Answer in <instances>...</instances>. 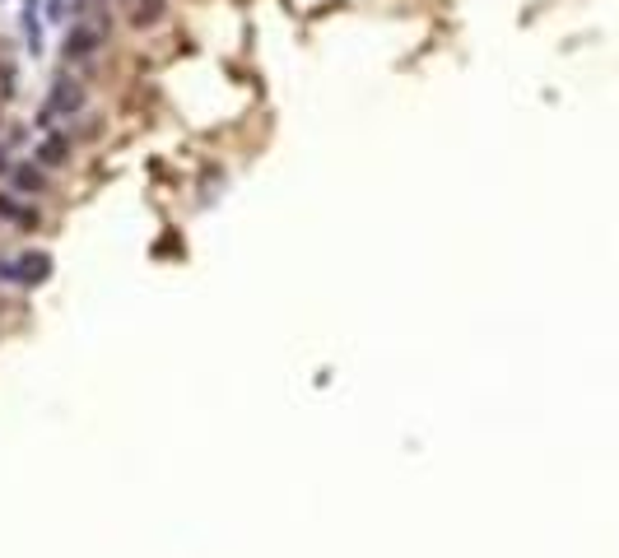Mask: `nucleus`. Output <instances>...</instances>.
<instances>
[{
	"mask_svg": "<svg viewBox=\"0 0 619 558\" xmlns=\"http://www.w3.org/2000/svg\"><path fill=\"white\" fill-rule=\"evenodd\" d=\"M98 28H89V24H79V28H70V37H66V56L70 61H89L94 52H98Z\"/></svg>",
	"mask_w": 619,
	"mask_h": 558,
	"instance_id": "obj_1",
	"label": "nucleus"
},
{
	"mask_svg": "<svg viewBox=\"0 0 619 558\" xmlns=\"http://www.w3.org/2000/svg\"><path fill=\"white\" fill-rule=\"evenodd\" d=\"M79 102H85V89H79V85H56L47 108L52 112H79Z\"/></svg>",
	"mask_w": 619,
	"mask_h": 558,
	"instance_id": "obj_2",
	"label": "nucleus"
},
{
	"mask_svg": "<svg viewBox=\"0 0 619 558\" xmlns=\"http://www.w3.org/2000/svg\"><path fill=\"white\" fill-rule=\"evenodd\" d=\"M163 10H168V0H135V10H131V24L144 28V24H159Z\"/></svg>",
	"mask_w": 619,
	"mask_h": 558,
	"instance_id": "obj_3",
	"label": "nucleus"
},
{
	"mask_svg": "<svg viewBox=\"0 0 619 558\" xmlns=\"http://www.w3.org/2000/svg\"><path fill=\"white\" fill-rule=\"evenodd\" d=\"M70 154V144L66 140H43V144H37V168H52V163H61V158H66Z\"/></svg>",
	"mask_w": 619,
	"mask_h": 558,
	"instance_id": "obj_4",
	"label": "nucleus"
},
{
	"mask_svg": "<svg viewBox=\"0 0 619 558\" xmlns=\"http://www.w3.org/2000/svg\"><path fill=\"white\" fill-rule=\"evenodd\" d=\"M19 275H24V284H37L47 275V256H24L19 261Z\"/></svg>",
	"mask_w": 619,
	"mask_h": 558,
	"instance_id": "obj_5",
	"label": "nucleus"
},
{
	"mask_svg": "<svg viewBox=\"0 0 619 558\" xmlns=\"http://www.w3.org/2000/svg\"><path fill=\"white\" fill-rule=\"evenodd\" d=\"M29 168H33V163H24V173H19V186H24V191H43V186H47L43 173H29Z\"/></svg>",
	"mask_w": 619,
	"mask_h": 558,
	"instance_id": "obj_6",
	"label": "nucleus"
}]
</instances>
